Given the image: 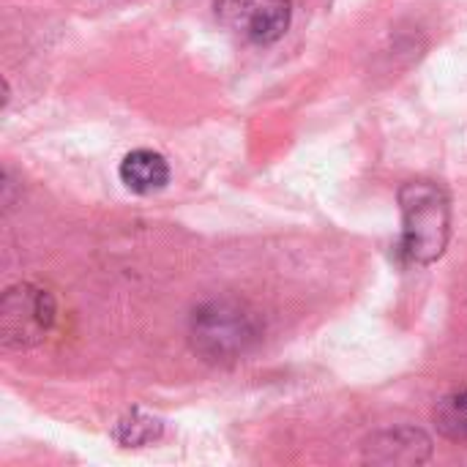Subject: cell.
Wrapping results in <instances>:
<instances>
[{
    "instance_id": "3957f363",
    "label": "cell",
    "mask_w": 467,
    "mask_h": 467,
    "mask_svg": "<svg viewBox=\"0 0 467 467\" xmlns=\"http://www.w3.org/2000/svg\"><path fill=\"white\" fill-rule=\"evenodd\" d=\"M55 323V301L36 285H16L0 301V337L5 348L38 345Z\"/></svg>"
},
{
    "instance_id": "7a4b0ae2",
    "label": "cell",
    "mask_w": 467,
    "mask_h": 467,
    "mask_svg": "<svg viewBox=\"0 0 467 467\" xmlns=\"http://www.w3.org/2000/svg\"><path fill=\"white\" fill-rule=\"evenodd\" d=\"M260 337V323L238 301H211L192 315V345L211 361L246 353Z\"/></svg>"
},
{
    "instance_id": "8992f818",
    "label": "cell",
    "mask_w": 467,
    "mask_h": 467,
    "mask_svg": "<svg viewBox=\"0 0 467 467\" xmlns=\"http://www.w3.org/2000/svg\"><path fill=\"white\" fill-rule=\"evenodd\" d=\"M120 181L137 194H153L167 186L170 167L156 150H131L120 161Z\"/></svg>"
},
{
    "instance_id": "52a82bcc",
    "label": "cell",
    "mask_w": 467,
    "mask_h": 467,
    "mask_svg": "<svg viewBox=\"0 0 467 467\" xmlns=\"http://www.w3.org/2000/svg\"><path fill=\"white\" fill-rule=\"evenodd\" d=\"M438 432L449 441H467V389L443 397L435 408Z\"/></svg>"
},
{
    "instance_id": "277c9868",
    "label": "cell",
    "mask_w": 467,
    "mask_h": 467,
    "mask_svg": "<svg viewBox=\"0 0 467 467\" xmlns=\"http://www.w3.org/2000/svg\"><path fill=\"white\" fill-rule=\"evenodd\" d=\"M219 25L241 41L271 44L290 27V0H213Z\"/></svg>"
},
{
    "instance_id": "ba28073f",
    "label": "cell",
    "mask_w": 467,
    "mask_h": 467,
    "mask_svg": "<svg viewBox=\"0 0 467 467\" xmlns=\"http://www.w3.org/2000/svg\"><path fill=\"white\" fill-rule=\"evenodd\" d=\"M115 441L126 449H137V446H145L150 441H156L161 435V421L156 416H148L142 410H131L126 419L118 421L115 427Z\"/></svg>"
},
{
    "instance_id": "5b68a950",
    "label": "cell",
    "mask_w": 467,
    "mask_h": 467,
    "mask_svg": "<svg viewBox=\"0 0 467 467\" xmlns=\"http://www.w3.org/2000/svg\"><path fill=\"white\" fill-rule=\"evenodd\" d=\"M369 460L386 465H419L430 460V438L416 430H397L369 443Z\"/></svg>"
},
{
    "instance_id": "6da1fadb",
    "label": "cell",
    "mask_w": 467,
    "mask_h": 467,
    "mask_svg": "<svg viewBox=\"0 0 467 467\" xmlns=\"http://www.w3.org/2000/svg\"><path fill=\"white\" fill-rule=\"evenodd\" d=\"M402 241L400 252L408 263L430 265L446 246L451 233V205L435 181H408L400 189Z\"/></svg>"
}]
</instances>
